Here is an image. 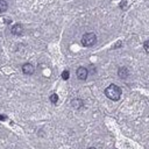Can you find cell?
I'll return each mask as SVG.
<instances>
[{
    "label": "cell",
    "instance_id": "obj_1",
    "mask_svg": "<svg viewBox=\"0 0 149 149\" xmlns=\"http://www.w3.org/2000/svg\"><path fill=\"white\" fill-rule=\"evenodd\" d=\"M105 94H106V97H107L108 99L116 101V100H119L120 97H121V88H120L119 86L112 84V85H109V86L105 90Z\"/></svg>",
    "mask_w": 149,
    "mask_h": 149
},
{
    "label": "cell",
    "instance_id": "obj_11",
    "mask_svg": "<svg viewBox=\"0 0 149 149\" xmlns=\"http://www.w3.org/2000/svg\"><path fill=\"white\" fill-rule=\"evenodd\" d=\"M148 45H149V42H148V41H146V42H144V50H146V52H148V51H149V47H148Z\"/></svg>",
    "mask_w": 149,
    "mask_h": 149
},
{
    "label": "cell",
    "instance_id": "obj_12",
    "mask_svg": "<svg viewBox=\"0 0 149 149\" xmlns=\"http://www.w3.org/2000/svg\"><path fill=\"white\" fill-rule=\"evenodd\" d=\"M5 119H6L5 115H0V120H5Z\"/></svg>",
    "mask_w": 149,
    "mask_h": 149
},
{
    "label": "cell",
    "instance_id": "obj_8",
    "mask_svg": "<svg viewBox=\"0 0 149 149\" xmlns=\"http://www.w3.org/2000/svg\"><path fill=\"white\" fill-rule=\"evenodd\" d=\"M7 7H8L7 2H6L5 0H0V13L6 12V10H7Z\"/></svg>",
    "mask_w": 149,
    "mask_h": 149
},
{
    "label": "cell",
    "instance_id": "obj_7",
    "mask_svg": "<svg viewBox=\"0 0 149 149\" xmlns=\"http://www.w3.org/2000/svg\"><path fill=\"white\" fill-rule=\"evenodd\" d=\"M71 105H72L74 108H79V107L83 106V101H81L80 99H73V100L71 101Z\"/></svg>",
    "mask_w": 149,
    "mask_h": 149
},
{
    "label": "cell",
    "instance_id": "obj_6",
    "mask_svg": "<svg viewBox=\"0 0 149 149\" xmlns=\"http://www.w3.org/2000/svg\"><path fill=\"white\" fill-rule=\"evenodd\" d=\"M118 74H119V77H120V78L125 79V78H127V77H128V74H129V71H128V69H127V68L122 66V68H120V69H119V71H118Z\"/></svg>",
    "mask_w": 149,
    "mask_h": 149
},
{
    "label": "cell",
    "instance_id": "obj_2",
    "mask_svg": "<svg viewBox=\"0 0 149 149\" xmlns=\"http://www.w3.org/2000/svg\"><path fill=\"white\" fill-rule=\"evenodd\" d=\"M97 42V36L94 33H86L81 38V44L84 47H92Z\"/></svg>",
    "mask_w": 149,
    "mask_h": 149
},
{
    "label": "cell",
    "instance_id": "obj_4",
    "mask_svg": "<svg viewBox=\"0 0 149 149\" xmlns=\"http://www.w3.org/2000/svg\"><path fill=\"white\" fill-rule=\"evenodd\" d=\"M22 71H23L24 74H33L35 69H34V66L30 63H26V64L22 65Z\"/></svg>",
    "mask_w": 149,
    "mask_h": 149
},
{
    "label": "cell",
    "instance_id": "obj_13",
    "mask_svg": "<svg viewBox=\"0 0 149 149\" xmlns=\"http://www.w3.org/2000/svg\"><path fill=\"white\" fill-rule=\"evenodd\" d=\"M88 149H97V148H94V147H90Z\"/></svg>",
    "mask_w": 149,
    "mask_h": 149
},
{
    "label": "cell",
    "instance_id": "obj_5",
    "mask_svg": "<svg viewBox=\"0 0 149 149\" xmlns=\"http://www.w3.org/2000/svg\"><path fill=\"white\" fill-rule=\"evenodd\" d=\"M10 31H12V34H14V35H22V33H23V27H22V24L16 23V24H14V26L12 27Z\"/></svg>",
    "mask_w": 149,
    "mask_h": 149
},
{
    "label": "cell",
    "instance_id": "obj_9",
    "mask_svg": "<svg viewBox=\"0 0 149 149\" xmlns=\"http://www.w3.org/2000/svg\"><path fill=\"white\" fill-rule=\"evenodd\" d=\"M50 101H51L52 104H56V102L58 101V95H57L56 93L51 94V95H50Z\"/></svg>",
    "mask_w": 149,
    "mask_h": 149
},
{
    "label": "cell",
    "instance_id": "obj_3",
    "mask_svg": "<svg viewBox=\"0 0 149 149\" xmlns=\"http://www.w3.org/2000/svg\"><path fill=\"white\" fill-rule=\"evenodd\" d=\"M87 74H88V71H87L86 68H84V66L78 68V70H77V77L80 80H85L87 78Z\"/></svg>",
    "mask_w": 149,
    "mask_h": 149
},
{
    "label": "cell",
    "instance_id": "obj_10",
    "mask_svg": "<svg viewBox=\"0 0 149 149\" xmlns=\"http://www.w3.org/2000/svg\"><path fill=\"white\" fill-rule=\"evenodd\" d=\"M69 77H70V72H69L68 70L63 71V73H62V78H63L64 80H68V79H69Z\"/></svg>",
    "mask_w": 149,
    "mask_h": 149
}]
</instances>
